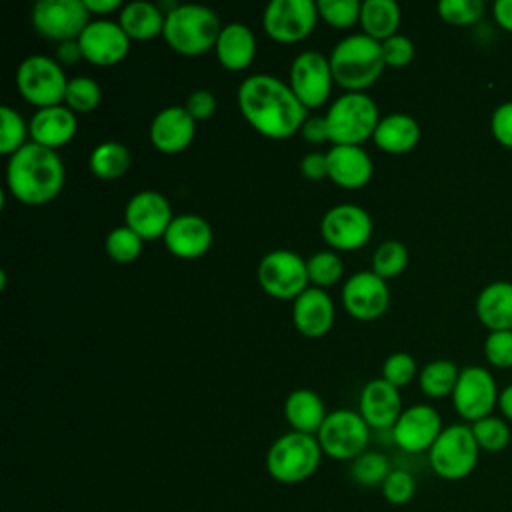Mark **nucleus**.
Listing matches in <instances>:
<instances>
[{"instance_id":"obj_1","label":"nucleus","mask_w":512,"mask_h":512,"mask_svg":"<svg viewBox=\"0 0 512 512\" xmlns=\"http://www.w3.org/2000/svg\"><path fill=\"white\" fill-rule=\"evenodd\" d=\"M238 108L246 122L266 138L282 140L300 132L308 108L290 84L272 74H252L238 86Z\"/></svg>"},{"instance_id":"obj_2","label":"nucleus","mask_w":512,"mask_h":512,"mask_svg":"<svg viewBox=\"0 0 512 512\" xmlns=\"http://www.w3.org/2000/svg\"><path fill=\"white\" fill-rule=\"evenodd\" d=\"M64 180L66 170L58 152L36 142L24 144L8 158L6 186L24 204L40 206L54 200Z\"/></svg>"},{"instance_id":"obj_3","label":"nucleus","mask_w":512,"mask_h":512,"mask_svg":"<svg viewBox=\"0 0 512 512\" xmlns=\"http://www.w3.org/2000/svg\"><path fill=\"white\" fill-rule=\"evenodd\" d=\"M334 82L348 92H362L370 88L384 72L382 42L368 34H350L338 40L328 56Z\"/></svg>"},{"instance_id":"obj_4","label":"nucleus","mask_w":512,"mask_h":512,"mask_svg":"<svg viewBox=\"0 0 512 512\" xmlns=\"http://www.w3.org/2000/svg\"><path fill=\"white\" fill-rule=\"evenodd\" d=\"M222 26L218 14L204 4H176L166 12L164 40L182 56H200L216 46Z\"/></svg>"},{"instance_id":"obj_5","label":"nucleus","mask_w":512,"mask_h":512,"mask_svg":"<svg viewBox=\"0 0 512 512\" xmlns=\"http://www.w3.org/2000/svg\"><path fill=\"white\" fill-rule=\"evenodd\" d=\"M318 438L302 432L278 436L266 452V470L280 484H298L308 480L322 462Z\"/></svg>"},{"instance_id":"obj_6","label":"nucleus","mask_w":512,"mask_h":512,"mask_svg":"<svg viewBox=\"0 0 512 512\" xmlns=\"http://www.w3.org/2000/svg\"><path fill=\"white\" fill-rule=\"evenodd\" d=\"M332 144L360 146L372 138L380 116L376 102L364 92H346L338 96L324 114Z\"/></svg>"},{"instance_id":"obj_7","label":"nucleus","mask_w":512,"mask_h":512,"mask_svg":"<svg viewBox=\"0 0 512 512\" xmlns=\"http://www.w3.org/2000/svg\"><path fill=\"white\" fill-rule=\"evenodd\" d=\"M478 458L480 448L468 424L446 426L428 450V462L434 474L444 480H462L470 476Z\"/></svg>"},{"instance_id":"obj_8","label":"nucleus","mask_w":512,"mask_h":512,"mask_svg":"<svg viewBox=\"0 0 512 512\" xmlns=\"http://www.w3.org/2000/svg\"><path fill=\"white\" fill-rule=\"evenodd\" d=\"M68 80L64 68L44 54L26 56L16 70V86L22 98L38 110L62 104Z\"/></svg>"},{"instance_id":"obj_9","label":"nucleus","mask_w":512,"mask_h":512,"mask_svg":"<svg viewBox=\"0 0 512 512\" xmlns=\"http://www.w3.org/2000/svg\"><path fill=\"white\" fill-rule=\"evenodd\" d=\"M316 438L322 448V454L334 460L352 462L354 458L366 452L370 440V426L364 422L360 412L340 408L328 412Z\"/></svg>"},{"instance_id":"obj_10","label":"nucleus","mask_w":512,"mask_h":512,"mask_svg":"<svg viewBox=\"0 0 512 512\" xmlns=\"http://www.w3.org/2000/svg\"><path fill=\"white\" fill-rule=\"evenodd\" d=\"M256 276L260 288L278 300L298 298L310 284L306 260L286 248L264 254L258 262Z\"/></svg>"},{"instance_id":"obj_11","label":"nucleus","mask_w":512,"mask_h":512,"mask_svg":"<svg viewBox=\"0 0 512 512\" xmlns=\"http://www.w3.org/2000/svg\"><path fill=\"white\" fill-rule=\"evenodd\" d=\"M36 32L54 42L78 40L90 24L84 0H38L30 12Z\"/></svg>"},{"instance_id":"obj_12","label":"nucleus","mask_w":512,"mask_h":512,"mask_svg":"<svg viewBox=\"0 0 512 512\" xmlns=\"http://www.w3.org/2000/svg\"><path fill=\"white\" fill-rule=\"evenodd\" d=\"M318 18L314 0H272L264 8L262 26L272 40L292 44L310 36Z\"/></svg>"},{"instance_id":"obj_13","label":"nucleus","mask_w":512,"mask_h":512,"mask_svg":"<svg viewBox=\"0 0 512 512\" xmlns=\"http://www.w3.org/2000/svg\"><path fill=\"white\" fill-rule=\"evenodd\" d=\"M498 388L494 376L482 366H464L460 368L452 404L454 410L466 420L476 422L492 414L494 406H498Z\"/></svg>"},{"instance_id":"obj_14","label":"nucleus","mask_w":512,"mask_h":512,"mask_svg":"<svg viewBox=\"0 0 512 512\" xmlns=\"http://www.w3.org/2000/svg\"><path fill=\"white\" fill-rule=\"evenodd\" d=\"M370 214L358 204H336L328 208L320 222V234L334 250H358L372 236Z\"/></svg>"},{"instance_id":"obj_15","label":"nucleus","mask_w":512,"mask_h":512,"mask_svg":"<svg viewBox=\"0 0 512 512\" xmlns=\"http://www.w3.org/2000/svg\"><path fill=\"white\" fill-rule=\"evenodd\" d=\"M292 92L296 98L310 110L320 108L334 84V74L330 68V60L316 52V50H304L300 52L290 66V80H288Z\"/></svg>"},{"instance_id":"obj_16","label":"nucleus","mask_w":512,"mask_h":512,"mask_svg":"<svg viewBox=\"0 0 512 512\" xmlns=\"http://www.w3.org/2000/svg\"><path fill=\"white\" fill-rule=\"evenodd\" d=\"M342 304L344 310L356 320H376L390 306L388 284L372 270H360L346 280L342 288Z\"/></svg>"},{"instance_id":"obj_17","label":"nucleus","mask_w":512,"mask_h":512,"mask_svg":"<svg viewBox=\"0 0 512 512\" xmlns=\"http://www.w3.org/2000/svg\"><path fill=\"white\" fill-rule=\"evenodd\" d=\"M442 430V418L436 408L430 404H414L402 410L392 426V438L400 450L418 454L430 450Z\"/></svg>"},{"instance_id":"obj_18","label":"nucleus","mask_w":512,"mask_h":512,"mask_svg":"<svg viewBox=\"0 0 512 512\" xmlns=\"http://www.w3.org/2000/svg\"><path fill=\"white\" fill-rule=\"evenodd\" d=\"M82 58L96 66H114L130 52V38L118 22L108 18L90 20L78 38Z\"/></svg>"},{"instance_id":"obj_19","label":"nucleus","mask_w":512,"mask_h":512,"mask_svg":"<svg viewBox=\"0 0 512 512\" xmlns=\"http://www.w3.org/2000/svg\"><path fill=\"white\" fill-rule=\"evenodd\" d=\"M172 220L170 202L158 190L136 192L124 208V224L142 240H156L164 236Z\"/></svg>"},{"instance_id":"obj_20","label":"nucleus","mask_w":512,"mask_h":512,"mask_svg":"<svg viewBox=\"0 0 512 512\" xmlns=\"http://www.w3.org/2000/svg\"><path fill=\"white\" fill-rule=\"evenodd\" d=\"M170 254L182 260H194L212 246V226L198 214H178L162 236Z\"/></svg>"},{"instance_id":"obj_21","label":"nucleus","mask_w":512,"mask_h":512,"mask_svg":"<svg viewBox=\"0 0 512 512\" xmlns=\"http://www.w3.org/2000/svg\"><path fill=\"white\" fill-rule=\"evenodd\" d=\"M358 412L370 428L392 430L402 414L400 390L386 382L382 376L366 382L360 392Z\"/></svg>"},{"instance_id":"obj_22","label":"nucleus","mask_w":512,"mask_h":512,"mask_svg":"<svg viewBox=\"0 0 512 512\" xmlns=\"http://www.w3.org/2000/svg\"><path fill=\"white\" fill-rule=\"evenodd\" d=\"M196 134V120L184 106H166L150 122V142L164 154L186 150Z\"/></svg>"},{"instance_id":"obj_23","label":"nucleus","mask_w":512,"mask_h":512,"mask_svg":"<svg viewBox=\"0 0 512 512\" xmlns=\"http://www.w3.org/2000/svg\"><path fill=\"white\" fill-rule=\"evenodd\" d=\"M296 330L306 338H322L334 324V302L324 288H306L292 304Z\"/></svg>"},{"instance_id":"obj_24","label":"nucleus","mask_w":512,"mask_h":512,"mask_svg":"<svg viewBox=\"0 0 512 512\" xmlns=\"http://www.w3.org/2000/svg\"><path fill=\"white\" fill-rule=\"evenodd\" d=\"M328 178L342 188H362L370 182L374 164L362 146L334 144L326 152Z\"/></svg>"},{"instance_id":"obj_25","label":"nucleus","mask_w":512,"mask_h":512,"mask_svg":"<svg viewBox=\"0 0 512 512\" xmlns=\"http://www.w3.org/2000/svg\"><path fill=\"white\" fill-rule=\"evenodd\" d=\"M28 126L32 142L50 150H58L74 138L78 130V120L66 104H58L36 110Z\"/></svg>"},{"instance_id":"obj_26","label":"nucleus","mask_w":512,"mask_h":512,"mask_svg":"<svg viewBox=\"0 0 512 512\" xmlns=\"http://www.w3.org/2000/svg\"><path fill=\"white\" fill-rule=\"evenodd\" d=\"M214 52L226 70H246L256 56V36L246 24L230 22L222 26Z\"/></svg>"},{"instance_id":"obj_27","label":"nucleus","mask_w":512,"mask_h":512,"mask_svg":"<svg viewBox=\"0 0 512 512\" xmlns=\"http://www.w3.org/2000/svg\"><path fill=\"white\" fill-rule=\"evenodd\" d=\"M476 316L490 330H512V282L486 284L476 298Z\"/></svg>"},{"instance_id":"obj_28","label":"nucleus","mask_w":512,"mask_h":512,"mask_svg":"<svg viewBox=\"0 0 512 512\" xmlns=\"http://www.w3.org/2000/svg\"><path fill=\"white\" fill-rule=\"evenodd\" d=\"M372 140L388 154H404L416 148L420 140V124L410 114L392 112L380 118Z\"/></svg>"},{"instance_id":"obj_29","label":"nucleus","mask_w":512,"mask_h":512,"mask_svg":"<svg viewBox=\"0 0 512 512\" xmlns=\"http://www.w3.org/2000/svg\"><path fill=\"white\" fill-rule=\"evenodd\" d=\"M328 412L322 398L308 388H298L284 400V418L294 432L316 436Z\"/></svg>"},{"instance_id":"obj_30","label":"nucleus","mask_w":512,"mask_h":512,"mask_svg":"<svg viewBox=\"0 0 512 512\" xmlns=\"http://www.w3.org/2000/svg\"><path fill=\"white\" fill-rule=\"evenodd\" d=\"M166 12L148 0H134L120 8L118 24L130 40H152L164 32Z\"/></svg>"},{"instance_id":"obj_31","label":"nucleus","mask_w":512,"mask_h":512,"mask_svg":"<svg viewBox=\"0 0 512 512\" xmlns=\"http://www.w3.org/2000/svg\"><path fill=\"white\" fill-rule=\"evenodd\" d=\"M400 20L402 12L394 0H364L360 6V26L378 42L398 34Z\"/></svg>"},{"instance_id":"obj_32","label":"nucleus","mask_w":512,"mask_h":512,"mask_svg":"<svg viewBox=\"0 0 512 512\" xmlns=\"http://www.w3.org/2000/svg\"><path fill=\"white\" fill-rule=\"evenodd\" d=\"M132 164V154L126 144L118 140H106L94 146L88 158L90 172L100 180H118L122 178Z\"/></svg>"},{"instance_id":"obj_33","label":"nucleus","mask_w":512,"mask_h":512,"mask_svg":"<svg viewBox=\"0 0 512 512\" xmlns=\"http://www.w3.org/2000/svg\"><path fill=\"white\" fill-rule=\"evenodd\" d=\"M460 368L446 358H438L428 362L420 374H418V384L420 390L430 396V398H444V396H452L456 380H458Z\"/></svg>"},{"instance_id":"obj_34","label":"nucleus","mask_w":512,"mask_h":512,"mask_svg":"<svg viewBox=\"0 0 512 512\" xmlns=\"http://www.w3.org/2000/svg\"><path fill=\"white\" fill-rule=\"evenodd\" d=\"M480 452H502L510 444V426L500 416H486L470 424Z\"/></svg>"},{"instance_id":"obj_35","label":"nucleus","mask_w":512,"mask_h":512,"mask_svg":"<svg viewBox=\"0 0 512 512\" xmlns=\"http://www.w3.org/2000/svg\"><path fill=\"white\" fill-rule=\"evenodd\" d=\"M390 472L392 468L388 458L374 450H366L364 454L354 458L350 466V476L360 486H382Z\"/></svg>"},{"instance_id":"obj_36","label":"nucleus","mask_w":512,"mask_h":512,"mask_svg":"<svg viewBox=\"0 0 512 512\" xmlns=\"http://www.w3.org/2000/svg\"><path fill=\"white\" fill-rule=\"evenodd\" d=\"M408 266V250L400 240H384L372 254V272L388 280L404 272Z\"/></svg>"},{"instance_id":"obj_37","label":"nucleus","mask_w":512,"mask_h":512,"mask_svg":"<svg viewBox=\"0 0 512 512\" xmlns=\"http://www.w3.org/2000/svg\"><path fill=\"white\" fill-rule=\"evenodd\" d=\"M102 100V90L98 82L90 76H74L68 80L66 94H64V104L76 114H86L92 112Z\"/></svg>"},{"instance_id":"obj_38","label":"nucleus","mask_w":512,"mask_h":512,"mask_svg":"<svg viewBox=\"0 0 512 512\" xmlns=\"http://www.w3.org/2000/svg\"><path fill=\"white\" fill-rule=\"evenodd\" d=\"M30 134V126L24 122L20 112L10 106H0V152L8 158L18 152Z\"/></svg>"},{"instance_id":"obj_39","label":"nucleus","mask_w":512,"mask_h":512,"mask_svg":"<svg viewBox=\"0 0 512 512\" xmlns=\"http://www.w3.org/2000/svg\"><path fill=\"white\" fill-rule=\"evenodd\" d=\"M142 246H144V240L132 228H128L126 224L110 230L106 240H104V248H106L108 258L114 260V262H120V264L134 262L140 256Z\"/></svg>"},{"instance_id":"obj_40","label":"nucleus","mask_w":512,"mask_h":512,"mask_svg":"<svg viewBox=\"0 0 512 512\" xmlns=\"http://www.w3.org/2000/svg\"><path fill=\"white\" fill-rule=\"evenodd\" d=\"M306 268H308V278L312 284H316V288L332 286L344 274V262L334 250L314 252L306 260Z\"/></svg>"},{"instance_id":"obj_41","label":"nucleus","mask_w":512,"mask_h":512,"mask_svg":"<svg viewBox=\"0 0 512 512\" xmlns=\"http://www.w3.org/2000/svg\"><path fill=\"white\" fill-rule=\"evenodd\" d=\"M318 14L324 22L334 28H350L360 22V6L358 0H318Z\"/></svg>"},{"instance_id":"obj_42","label":"nucleus","mask_w":512,"mask_h":512,"mask_svg":"<svg viewBox=\"0 0 512 512\" xmlns=\"http://www.w3.org/2000/svg\"><path fill=\"white\" fill-rule=\"evenodd\" d=\"M482 0H440L438 14L444 22L454 26H468L482 18L484 14Z\"/></svg>"},{"instance_id":"obj_43","label":"nucleus","mask_w":512,"mask_h":512,"mask_svg":"<svg viewBox=\"0 0 512 512\" xmlns=\"http://www.w3.org/2000/svg\"><path fill=\"white\" fill-rule=\"evenodd\" d=\"M380 490H382V496L392 506H404L416 494V480H414V476L410 472L400 470V468H392V472L382 482Z\"/></svg>"},{"instance_id":"obj_44","label":"nucleus","mask_w":512,"mask_h":512,"mask_svg":"<svg viewBox=\"0 0 512 512\" xmlns=\"http://www.w3.org/2000/svg\"><path fill=\"white\" fill-rule=\"evenodd\" d=\"M416 360L408 352H394L382 364V378L398 390L410 384L416 376Z\"/></svg>"},{"instance_id":"obj_45","label":"nucleus","mask_w":512,"mask_h":512,"mask_svg":"<svg viewBox=\"0 0 512 512\" xmlns=\"http://www.w3.org/2000/svg\"><path fill=\"white\" fill-rule=\"evenodd\" d=\"M484 356L496 368H512V330L490 332L484 340Z\"/></svg>"},{"instance_id":"obj_46","label":"nucleus","mask_w":512,"mask_h":512,"mask_svg":"<svg viewBox=\"0 0 512 512\" xmlns=\"http://www.w3.org/2000/svg\"><path fill=\"white\" fill-rule=\"evenodd\" d=\"M414 42L404 34H394L382 42V56L386 66L390 68H404L414 58Z\"/></svg>"},{"instance_id":"obj_47","label":"nucleus","mask_w":512,"mask_h":512,"mask_svg":"<svg viewBox=\"0 0 512 512\" xmlns=\"http://www.w3.org/2000/svg\"><path fill=\"white\" fill-rule=\"evenodd\" d=\"M492 136L506 148H512V100L498 104L490 116Z\"/></svg>"},{"instance_id":"obj_48","label":"nucleus","mask_w":512,"mask_h":512,"mask_svg":"<svg viewBox=\"0 0 512 512\" xmlns=\"http://www.w3.org/2000/svg\"><path fill=\"white\" fill-rule=\"evenodd\" d=\"M184 108L194 120H206L216 112V98L210 90H194L188 94Z\"/></svg>"},{"instance_id":"obj_49","label":"nucleus","mask_w":512,"mask_h":512,"mask_svg":"<svg viewBox=\"0 0 512 512\" xmlns=\"http://www.w3.org/2000/svg\"><path fill=\"white\" fill-rule=\"evenodd\" d=\"M300 174L306 180L328 178V160L326 152H308L300 158Z\"/></svg>"},{"instance_id":"obj_50","label":"nucleus","mask_w":512,"mask_h":512,"mask_svg":"<svg viewBox=\"0 0 512 512\" xmlns=\"http://www.w3.org/2000/svg\"><path fill=\"white\" fill-rule=\"evenodd\" d=\"M300 134L310 144L330 142V130H328L326 116H308L300 128Z\"/></svg>"},{"instance_id":"obj_51","label":"nucleus","mask_w":512,"mask_h":512,"mask_svg":"<svg viewBox=\"0 0 512 512\" xmlns=\"http://www.w3.org/2000/svg\"><path fill=\"white\" fill-rule=\"evenodd\" d=\"M82 58V50L78 40H66L56 46V62L62 66H72Z\"/></svg>"},{"instance_id":"obj_52","label":"nucleus","mask_w":512,"mask_h":512,"mask_svg":"<svg viewBox=\"0 0 512 512\" xmlns=\"http://www.w3.org/2000/svg\"><path fill=\"white\" fill-rule=\"evenodd\" d=\"M494 18L496 22L504 28L512 32V0H496L492 6Z\"/></svg>"},{"instance_id":"obj_53","label":"nucleus","mask_w":512,"mask_h":512,"mask_svg":"<svg viewBox=\"0 0 512 512\" xmlns=\"http://www.w3.org/2000/svg\"><path fill=\"white\" fill-rule=\"evenodd\" d=\"M90 14H110L122 8V0H84Z\"/></svg>"},{"instance_id":"obj_54","label":"nucleus","mask_w":512,"mask_h":512,"mask_svg":"<svg viewBox=\"0 0 512 512\" xmlns=\"http://www.w3.org/2000/svg\"><path fill=\"white\" fill-rule=\"evenodd\" d=\"M498 408H500L504 420H512V382L500 390Z\"/></svg>"}]
</instances>
